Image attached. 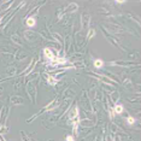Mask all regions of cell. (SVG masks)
<instances>
[{"mask_svg":"<svg viewBox=\"0 0 141 141\" xmlns=\"http://www.w3.org/2000/svg\"><path fill=\"white\" fill-rule=\"evenodd\" d=\"M70 119L74 121V130L76 131L77 130V124L80 123V117H78V107L76 106L75 110L71 111V113H70Z\"/></svg>","mask_w":141,"mask_h":141,"instance_id":"obj_1","label":"cell"},{"mask_svg":"<svg viewBox=\"0 0 141 141\" xmlns=\"http://www.w3.org/2000/svg\"><path fill=\"white\" fill-rule=\"evenodd\" d=\"M127 122H128V124H134V123H135V118L129 116V117L127 118Z\"/></svg>","mask_w":141,"mask_h":141,"instance_id":"obj_7","label":"cell"},{"mask_svg":"<svg viewBox=\"0 0 141 141\" xmlns=\"http://www.w3.org/2000/svg\"><path fill=\"white\" fill-rule=\"evenodd\" d=\"M35 24H36V21H35V18H33V17H29L27 19V25L28 27H34Z\"/></svg>","mask_w":141,"mask_h":141,"instance_id":"obj_5","label":"cell"},{"mask_svg":"<svg viewBox=\"0 0 141 141\" xmlns=\"http://www.w3.org/2000/svg\"><path fill=\"white\" fill-rule=\"evenodd\" d=\"M66 141H74V137L71 135H68L66 136Z\"/></svg>","mask_w":141,"mask_h":141,"instance_id":"obj_9","label":"cell"},{"mask_svg":"<svg viewBox=\"0 0 141 141\" xmlns=\"http://www.w3.org/2000/svg\"><path fill=\"white\" fill-rule=\"evenodd\" d=\"M95 31L94 30H89V34H88V39H92V36H94Z\"/></svg>","mask_w":141,"mask_h":141,"instance_id":"obj_8","label":"cell"},{"mask_svg":"<svg viewBox=\"0 0 141 141\" xmlns=\"http://www.w3.org/2000/svg\"><path fill=\"white\" fill-rule=\"evenodd\" d=\"M44 54H45V58H46L48 62H52V60L56 58V56L53 54V52H52L51 48H45V49H44Z\"/></svg>","mask_w":141,"mask_h":141,"instance_id":"obj_2","label":"cell"},{"mask_svg":"<svg viewBox=\"0 0 141 141\" xmlns=\"http://www.w3.org/2000/svg\"><path fill=\"white\" fill-rule=\"evenodd\" d=\"M102 65H104V62H102L101 59H95V60H94V66H95L97 69L101 68Z\"/></svg>","mask_w":141,"mask_h":141,"instance_id":"obj_6","label":"cell"},{"mask_svg":"<svg viewBox=\"0 0 141 141\" xmlns=\"http://www.w3.org/2000/svg\"><path fill=\"white\" fill-rule=\"evenodd\" d=\"M123 111H124V107H123V105H116L115 109H113V112L117 113V115L123 113Z\"/></svg>","mask_w":141,"mask_h":141,"instance_id":"obj_3","label":"cell"},{"mask_svg":"<svg viewBox=\"0 0 141 141\" xmlns=\"http://www.w3.org/2000/svg\"><path fill=\"white\" fill-rule=\"evenodd\" d=\"M47 82H48L51 86H54V84L58 83V80L54 78V77H52V76H48V77H47Z\"/></svg>","mask_w":141,"mask_h":141,"instance_id":"obj_4","label":"cell"}]
</instances>
